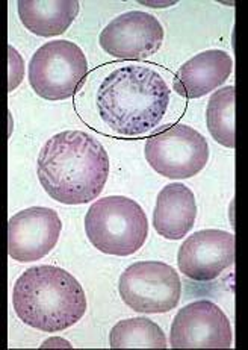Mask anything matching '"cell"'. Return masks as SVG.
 Listing matches in <instances>:
<instances>
[{"mask_svg": "<svg viewBox=\"0 0 248 350\" xmlns=\"http://www.w3.org/2000/svg\"><path fill=\"white\" fill-rule=\"evenodd\" d=\"M169 342L173 349H229L232 326L221 308L198 300L177 312Z\"/></svg>", "mask_w": 248, "mask_h": 350, "instance_id": "obj_9", "label": "cell"}, {"mask_svg": "<svg viewBox=\"0 0 248 350\" xmlns=\"http://www.w3.org/2000/svg\"><path fill=\"white\" fill-rule=\"evenodd\" d=\"M58 342H59V345H61L62 347H72V346H70V342L64 341V340H61V338H52V340H49V341H46L44 345H42L41 347H58V346H56V345H58ZM61 346H59V347H61Z\"/></svg>", "mask_w": 248, "mask_h": 350, "instance_id": "obj_17", "label": "cell"}, {"mask_svg": "<svg viewBox=\"0 0 248 350\" xmlns=\"http://www.w3.org/2000/svg\"><path fill=\"white\" fill-rule=\"evenodd\" d=\"M144 152L152 169L168 179L193 178L209 161L206 138L182 123L152 135L146 142Z\"/></svg>", "mask_w": 248, "mask_h": 350, "instance_id": "obj_6", "label": "cell"}, {"mask_svg": "<svg viewBox=\"0 0 248 350\" xmlns=\"http://www.w3.org/2000/svg\"><path fill=\"white\" fill-rule=\"evenodd\" d=\"M235 85L224 87L210 96L206 108V123L217 143L235 149Z\"/></svg>", "mask_w": 248, "mask_h": 350, "instance_id": "obj_16", "label": "cell"}, {"mask_svg": "<svg viewBox=\"0 0 248 350\" xmlns=\"http://www.w3.org/2000/svg\"><path fill=\"white\" fill-rule=\"evenodd\" d=\"M171 90L150 67H118L97 90L96 107L103 123L118 135L138 137L158 126L169 107Z\"/></svg>", "mask_w": 248, "mask_h": 350, "instance_id": "obj_2", "label": "cell"}, {"mask_svg": "<svg viewBox=\"0 0 248 350\" xmlns=\"http://www.w3.org/2000/svg\"><path fill=\"white\" fill-rule=\"evenodd\" d=\"M12 304L23 323L49 334L66 331L87 311L79 281L55 265L27 269L14 285Z\"/></svg>", "mask_w": 248, "mask_h": 350, "instance_id": "obj_3", "label": "cell"}, {"mask_svg": "<svg viewBox=\"0 0 248 350\" xmlns=\"http://www.w3.org/2000/svg\"><path fill=\"white\" fill-rule=\"evenodd\" d=\"M177 264L193 281H214L235 264V237L219 229L198 230L183 241Z\"/></svg>", "mask_w": 248, "mask_h": 350, "instance_id": "obj_11", "label": "cell"}, {"mask_svg": "<svg viewBox=\"0 0 248 350\" xmlns=\"http://www.w3.org/2000/svg\"><path fill=\"white\" fill-rule=\"evenodd\" d=\"M85 232L96 249L115 256L133 255L144 246L148 220L144 209L124 196L94 202L85 215Z\"/></svg>", "mask_w": 248, "mask_h": 350, "instance_id": "obj_4", "label": "cell"}, {"mask_svg": "<svg viewBox=\"0 0 248 350\" xmlns=\"http://www.w3.org/2000/svg\"><path fill=\"white\" fill-rule=\"evenodd\" d=\"M62 221L52 208L32 206L11 217L8 223V254L14 261H40L55 249Z\"/></svg>", "mask_w": 248, "mask_h": 350, "instance_id": "obj_10", "label": "cell"}, {"mask_svg": "<svg viewBox=\"0 0 248 350\" xmlns=\"http://www.w3.org/2000/svg\"><path fill=\"white\" fill-rule=\"evenodd\" d=\"M17 6L21 23L40 37L64 33L79 14L77 0H20Z\"/></svg>", "mask_w": 248, "mask_h": 350, "instance_id": "obj_14", "label": "cell"}, {"mask_svg": "<svg viewBox=\"0 0 248 350\" xmlns=\"http://www.w3.org/2000/svg\"><path fill=\"white\" fill-rule=\"evenodd\" d=\"M88 75L82 49L67 40L41 46L29 62V83L42 99L66 100L76 94Z\"/></svg>", "mask_w": 248, "mask_h": 350, "instance_id": "obj_5", "label": "cell"}, {"mask_svg": "<svg viewBox=\"0 0 248 350\" xmlns=\"http://www.w3.org/2000/svg\"><path fill=\"white\" fill-rule=\"evenodd\" d=\"M103 51L126 61L148 59L164 43V27L154 16L129 11L112 20L98 37Z\"/></svg>", "mask_w": 248, "mask_h": 350, "instance_id": "obj_8", "label": "cell"}, {"mask_svg": "<svg viewBox=\"0 0 248 350\" xmlns=\"http://www.w3.org/2000/svg\"><path fill=\"white\" fill-rule=\"evenodd\" d=\"M112 349H167V338L161 326L154 321L137 317L127 319L112 327L109 334Z\"/></svg>", "mask_w": 248, "mask_h": 350, "instance_id": "obj_15", "label": "cell"}, {"mask_svg": "<svg viewBox=\"0 0 248 350\" xmlns=\"http://www.w3.org/2000/svg\"><path fill=\"white\" fill-rule=\"evenodd\" d=\"M197 202L187 185L168 184L162 188L153 211V226L167 240H182L194 228Z\"/></svg>", "mask_w": 248, "mask_h": 350, "instance_id": "obj_13", "label": "cell"}, {"mask_svg": "<svg viewBox=\"0 0 248 350\" xmlns=\"http://www.w3.org/2000/svg\"><path fill=\"white\" fill-rule=\"evenodd\" d=\"M233 68L230 55L224 51H206L187 61L176 73L174 90L187 99H198L221 87Z\"/></svg>", "mask_w": 248, "mask_h": 350, "instance_id": "obj_12", "label": "cell"}, {"mask_svg": "<svg viewBox=\"0 0 248 350\" xmlns=\"http://www.w3.org/2000/svg\"><path fill=\"white\" fill-rule=\"evenodd\" d=\"M118 291L130 310L162 314L171 311L179 304L182 284L171 265L161 261H143L129 265L122 273Z\"/></svg>", "mask_w": 248, "mask_h": 350, "instance_id": "obj_7", "label": "cell"}, {"mask_svg": "<svg viewBox=\"0 0 248 350\" xmlns=\"http://www.w3.org/2000/svg\"><path fill=\"white\" fill-rule=\"evenodd\" d=\"M44 191L64 205H83L102 194L109 157L100 142L82 131H64L47 139L38 157Z\"/></svg>", "mask_w": 248, "mask_h": 350, "instance_id": "obj_1", "label": "cell"}]
</instances>
